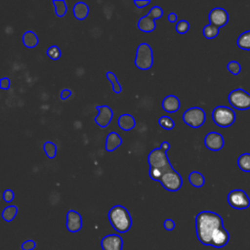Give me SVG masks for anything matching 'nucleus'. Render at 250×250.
Listing matches in <instances>:
<instances>
[{"instance_id":"obj_33","label":"nucleus","mask_w":250,"mask_h":250,"mask_svg":"<svg viewBox=\"0 0 250 250\" xmlns=\"http://www.w3.org/2000/svg\"><path fill=\"white\" fill-rule=\"evenodd\" d=\"M227 68L233 75H238L241 72V65L236 61H230L228 63Z\"/></svg>"},{"instance_id":"obj_42","label":"nucleus","mask_w":250,"mask_h":250,"mask_svg":"<svg viewBox=\"0 0 250 250\" xmlns=\"http://www.w3.org/2000/svg\"><path fill=\"white\" fill-rule=\"evenodd\" d=\"M177 15L175 14V13H170L169 15H168V21H170V22H176L177 21Z\"/></svg>"},{"instance_id":"obj_28","label":"nucleus","mask_w":250,"mask_h":250,"mask_svg":"<svg viewBox=\"0 0 250 250\" xmlns=\"http://www.w3.org/2000/svg\"><path fill=\"white\" fill-rule=\"evenodd\" d=\"M203 35L207 39H213L219 34V28L212 25V24H207L203 27Z\"/></svg>"},{"instance_id":"obj_26","label":"nucleus","mask_w":250,"mask_h":250,"mask_svg":"<svg viewBox=\"0 0 250 250\" xmlns=\"http://www.w3.org/2000/svg\"><path fill=\"white\" fill-rule=\"evenodd\" d=\"M17 214H18V207L16 205H10V206H7L6 208H4V210L2 212V218L6 222H11L14 220V218L17 216Z\"/></svg>"},{"instance_id":"obj_30","label":"nucleus","mask_w":250,"mask_h":250,"mask_svg":"<svg viewBox=\"0 0 250 250\" xmlns=\"http://www.w3.org/2000/svg\"><path fill=\"white\" fill-rule=\"evenodd\" d=\"M158 123L165 130H172L175 127V122L169 116L166 115L161 116L158 120Z\"/></svg>"},{"instance_id":"obj_32","label":"nucleus","mask_w":250,"mask_h":250,"mask_svg":"<svg viewBox=\"0 0 250 250\" xmlns=\"http://www.w3.org/2000/svg\"><path fill=\"white\" fill-rule=\"evenodd\" d=\"M188 29H189V23L188 21L182 20V21H179L176 24V31L179 34H185L188 31Z\"/></svg>"},{"instance_id":"obj_20","label":"nucleus","mask_w":250,"mask_h":250,"mask_svg":"<svg viewBox=\"0 0 250 250\" xmlns=\"http://www.w3.org/2000/svg\"><path fill=\"white\" fill-rule=\"evenodd\" d=\"M89 15V6L84 2H77L73 6V16L79 21L85 20Z\"/></svg>"},{"instance_id":"obj_13","label":"nucleus","mask_w":250,"mask_h":250,"mask_svg":"<svg viewBox=\"0 0 250 250\" xmlns=\"http://www.w3.org/2000/svg\"><path fill=\"white\" fill-rule=\"evenodd\" d=\"M224 138L221 134L217 132H210L205 136L204 145L205 146L213 151H218L224 146Z\"/></svg>"},{"instance_id":"obj_27","label":"nucleus","mask_w":250,"mask_h":250,"mask_svg":"<svg viewBox=\"0 0 250 250\" xmlns=\"http://www.w3.org/2000/svg\"><path fill=\"white\" fill-rule=\"evenodd\" d=\"M105 76H106V79L111 83L113 92H114L115 94H119V93H121V91H122V87H121L120 83L118 82L116 75H115L113 72H111V71H107V72L105 73Z\"/></svg>"},{"instance_id":"obj_21","label":"nucleus","mask_w":250,"mask_h":250,"mask_svg":"<svg viewBox=\"0 0 250 250\" xmlns=\"http://www.w3.org/2000/svg\"><path fill=\"white\" fill-rule=\"evenodd\" d=\"M22 43L26 48H29V49L36 47L38 44V37L36 33L31 30L25 31L22 35Z\"/></svg>"},{"instance_id":"obj_40","label":"nucleus","mask_w":250,"mask_h":250,"mask_svg":"<svg viewBox=\"0 0 250 250\" xmlns=\"http://www.w3.org/2000/svg\"><path fill=\"white\" fill-rule=\"evenodd\" d=\"M71 91L69 89H63L62 92H61V95H60V98L62 100H66L67 98H69L71 96Z\"/></svg>"},{"instance_id":"obj_31","label":"nucleus","mask_w":250,"mask_h":250,"mask_svg":"<svg viewBox=\"0 0 250 250\" xmlns=\"http://www.w3.org/2000/svg\"><path fill=\"white\" fill-rule=\"evenodd\" d=\"M47 55H48V57H49L50 59H52V60H54V61H57V60H59V59L61 58L62 52H61L60 48H59L57 45H53V46H51V47L48 48V50H47Z\"/></svg>"},{"instance_id":"obj_29","label":"nucleus","mask_w":250,"mask_h":250,"mask_svg":"<svg viewBox=\"0 0 250 250\" xmlns=\"http://www.w3.org/2000/svg\"><path fill=\"white\" fill-rule=\"evenodd\" d=\"M43 148H44V151L47 155V157L49 158H55L56 154H57V146L53 143V142H46L43 146Z\"/></svg>"},{"instance_id":"obj_24","label":"nucleus","mask_w":250,"mask_h":250,"mask_svg":"<svg viewBox=\"0 0 250 250\" xmlns=\"http://www.w3.org/2000/svg\"><path fill=\"white\" fill-rule=\"evenodd\" d=\"M237 165L243 172H250V153H242L237 159Z\"/></svg>"},{"instance_id":"obj_23","label":"nucleus","mask_w":250,"mask_h":250,"mask_svg":"<svg viewBox=\"0 0 250 250\" xmlns=\"http://www.w3.org/2000/svg\"><path fill=\"white\" fill-rule=\"evenodd\" d=\"M237 46L242 50H250V30L241 33L236 41Z\"/></svg>"},{"instance_id":"obj_35","label":"nucleus","mask_w":250,"mask_h":250,"mask_svg":"<svg viewBox=\"0 0 250 250\" xmlns=\"http://www.w3.org/2000/svg\"><path fill=\"white\" fill-rule=\"evenodd\" d=\"M14 197H15V193H14V191L12 189L4 190V192H3V199H4L5 202H7V203L12 202Z\"/></svg>"},{"instance_id":"obj_22","label":"nucleus","mask_w":250,"mask_h":250,"mask_svg":"<svg viewBox=\"0 0 250 250\" xmlns=\"http://www.w3.org/2000/svg\"><path fill=\"white\" fill-rule=\"evenodd\" d=\"M188 182L194 188H201L205 183V179L201 173L197 171H192L188 175Z\"/></svg>"},{"instance_id":"obj_25","label":"nucleus","mask_w":250,"mask_h":250,"mask_svg":"<svg viewBox=\"0 0 250 250\" xmlns=\"http://www.w3.org/2000/svg\"><path fill=\"white\" fill-rule=\"evenodd\" d=\"M53 5L55 6V13L59 18L65 16L67 12V6L64 0H53Z\"/></svg>"},{"instance_id":"obj_6","label":"nucleus","mask_w":250,"mask_h":250,"mask_svg":"<svg viewBox=\"0 0 250 250\" xmlns=\"http://www.w3.org/2000/svg\"><path fill=\"white\" fill-rule=\"evenodd\" d=\"M158 182L165 189L172 192L178 191L183 186V178L174 168L164 172Z\"/></svg>"},{"instance_id":"obj_11","label":"nucleus","mask_w":250,"mask_h":250,"mask_svg":"<svg viewBox=\"0 0 250 250\" xmlns=\"http://www.w3.org/2000/svg\"><path fill=\"white\" fill-rule=\"evenodd\" d=\"M96 108L98 109L99 113L95 117V122L101 127V128H105L109 125V123L112 120L113 117V112L112 109L108 105H97Z\"/></svg>"},{"instance_id":"obj_15","label":"nucleus","mask_w":250,"mask_h":250,"mask_svg":"<svg viewBox=\"0 0 250 250\" xmlns=\"http://www.w3.org/2000/svg\"><path fill=\"white\" fill-rule=\"evenodd\" d=\"M229 240V231L224 228H219L212 235L211 239V246L215 248H222L228 244Z\"/></svg>"},{"instance_id":"obj_10","label":"nucleus","mask_w":250,"mask_h":250,"mask_svg":"<svg viewBox=\"0 0 250 250\" xmlns=\"http://www.w3.org/2000/svg\"><path fill=\"white\" fill-rule=\"evenodd\" d=\"M210 24L220 28L225 26L229 21V14L228 12L223 8H214L210 11L208 16Z\"/></svg>"},{"instance_id":"obj_18","label":"nucleus","mask_w":250,"mask_h":250,"mask_svg":"<svg viewBox=\"0 0 250 250\" xmlns=\"http://www.w3.org/2000/svg\"><path fill=\"white\" fill-rule=\"evenodd\" d=\"M122 144V139L121 137L115 133V132H110L107 136H106V140H105V149L107 151H113L115 150L117 147H119Z\"/></svg>"},{"instance_id":"obj_5","label":"nucleus","mask_w":250,"mask_h":250,"mask_svg":"<svg viewBox=\"0 0 250 250\" xmlns=\"http://www.w3.org/2000/svg\"><path fill=\"white\" fill-rule=\"evenodd\" d=\"M212 119L219 127H229L235 121V112L230 107L219 105L213 109Z\"/></svg>"},{"instance_id":"obj_14","label":"nucleus","mask_w":250,"mask_h":250,"mask_svg":"<svg viewBox=\"0 0 250 250\" xmlns=\"http://www.w3.org/2000/svg\"><path fill=\"white\" fill-rule=\"evenodd\" d=\"M66 229L69 232H77L82 229V217L75 210H69L66 214Z\"/></svg>"},{"instance_id":"obj_12","label":"nucleus","mask_w":250,"mask_h":250,"mask_svg":"<svg viewBox=\"0 0 250 250\" xmlns=\"http://www.w3.org/2000/svg\"><path fill=\"white\" fill-rule=\"evenodd\" d=\"M101 247L103 250H122L123 240L118 234L111 233L105 235L101 240Z\"/></svg>"},{"instance_id":"obj_1","label":"nucleus","mask_w":250,"mask_h":250,"mask_svg":"<svg viewBox=\"0 0 250 250\" xmlns=\"http://www.w3.org/2000/svg\"><path fill=\"white\" fill-rule=\"evenodd\" d=\"M221 227H224L223 219L215 212L202 211L196 215V235L198 240L204 245L211 246L212 235Z\"/></svg>"},{"instance_id":"obj_38","label":"nucleus","mask_w":250,"mask_h":250,"mask_svg":"<svg viewBox=\"0 0 250 250\" xmlns=\"http://www.w3.org/2000/svg\"><path fill=\"white\" fill-rule=\"evenodd\" d=\"M10 80L7 77H4L0 80V88L2 90H8L10 88Z\"/></svg>"},{"instance_id":"obj_2","label":"nucleus","mask_w":250,"mask_h":250,"mask_svg":"<svg viewBox=\"0 0 250 250\" xmlns=\"http://www.w3.org/2000/svg\"><path fill=\"white\" fill-rule=\"evenodd\" d=\"M147 162L149 164V177L153 181H159L164 172L173 168L167 156V152L160 147L154 148L148 153Z\"/></svg>"},{"instance_id":"obj_37","label":"nucleus","mask_w":250,"mask_h":250,"mask_svg":"<svg viewBox=\"0 0 250 250\" xmlns=\"http://www.w3.org/2000/svg\"><path fill=\"white\" fill-rule=\"evenodd\" d=\"M163 227L166 230H173L175 229V222L172 219H166L163 223Z\"/></svg>"},{"instance_id":"obj_16","label":"nucleus","mask_w":250,"mask_h":250,"mask_svg":"<svg viewBox=\"0 0 250 250\" xmlns=\"http://www.w3.org/2000/svg\"><path fill=\"white\" fill-rule=\"evenodd\" d=\"M181 103L178 97L174 95H168L162 101V108L169 113H174L180 109Z\"/></svg>"},{"instance_id":"obj_17","label":"nucleus","mask_w":250,"mask_h":250,"mask_svg":"<svg viewBox=\"0 0 250 250\" xmlns=\"http://www.w3.org/2000/svg\"><path fill=\"white\" fill-rule=\"evenodd\" d=\"M155 27H156L155 20H153L148 15L142 17L138 21V28L143 32H146V33L152 32L155 29Z\"/></svg>"},{"instance_id":"obj_36","label":"nucleus","mask_w":250,"mask_h":250,"mask_svg":"<svg viewBox=\"0 0 250 250\" xmlns=\"http://www.w3.org/2000/svg\"><path fill=\"white\" fill-rule=\"evenodd\" d=\"M21 249L22 250H33L35 247H36V244L33 240L29 239V240H26L24 241L22 244H21Z\"/></svg>"},{"instance_id":"obj_7","label":"nucleus","mask_w":250,"mask_h":250,"mask_svg":"<svg viewBox=\"0 0 250 250\" xmlns=\"http://www.w3.org/2000/svg\"><path fill=\"white\" fill-rule=\"evenodd\" d=\"M230 105L239 110L250 108V94L243 89L232 90L228 97Z\"/></svg>"},{"instance_id":"obj_34","label":"nucleus","mask_w":250,"mask_h":250,"mask_svg":"<svg viewBox=\"0 0 250 250\" xmlns=\"http://www.w3.org/2000/svg\"><path fill=\"white\" fill-rule=\"evenodd\" d=\"M149 17H151L153 20H158L163 15V10L159 6H154L151 8L149 13L147 14Z\"/></svg>"},{"instance_id":"obj_9","label":"nucleus","mask_w":250,"mask_h":250,"mask_svg":"<svg viewBox=\"0 0 250 250\" xmlns=\"http://www.w3.org/2000/svg\"><path fill=\"white\" fill-rule=\"evenodd\" d=\"M229 204L238 210L246 209L250 206V199L247 193L242 189H233L228 194Z\"/></svg>"},{"instance_id":"obj_19","label":"nucleus","mask_w":250,"mask_h":250,"mask_svg":"<svg viewBox=\"0 0 250 250\" xmlns=\"http://www.w3.org/2000/svg\"><path fill=\"white\" fill-rule=\"evenodd\" d=\"M118 126L123 131H130L136 126L135 118L128 113L121 114L118 118Z\"/></svg>"},{"instance_id":"obj_4","label":"nucleus","mask_w":250,"mask_h":250,"mask_svg":"<svg viewBox=\"0 0 250 250\" xmlns=\"http://www.w3.org/2000/svg\"><path fill=\"white\" fill-rule=\"evenodd\" d=\"M153 64L152 49L147 43H141L136 51L135 65L141 70H147Z\"/></svg>"},{"instance_id":"obj_39","label":"nucleus","mask_w":250,"mask_h":250,"mask_svg":"<svg viewBox=\"0 0 250 250\" xmlns=\"http://www.w3.org/2000/svg\"><path fill=\"white\" fill-rule=\"evenodd\" d=\"M150 3L149 0H135L134 4L136 5L137 8H144L146 5H148Z\"/></svg>"},{"instance_id":"obj_41","label":"nucleus","mask_w":250,"mask_h":250,"mask_svg":"<svg viewBox=\"0 0 250 250\" xmlns=\"http://www.w3.org/2000/svg\"><path fill=\"white\" fill-rule=\"evenodd\" d=\"M159 147H160L162 150H164L165 152H167V151L170 149L171 146H170V144H169L168 142H163V143L160 145Z\"/></svg>"},{"instance_id":"obj_8","label":"nucleus","mask_w":250,"mask_h":250,"mask_svg":"<svg viewBox=\"0 0 250 250\" xmlns=\"http://www.w3.org/2000/svg\"><path fill=\"white\" fill-rule=\"evenodd\" d=\"M205 119H206L205 111L198 106L190 107L183 113L184 122L192 128L201 127L204 124Z\"/></svg>"},{"instance_id":"obj_3","label":"nucleus","mask_w":250,"mask_h":250,"mask_svg":"<svg viewBox=\"0 0 250 250\" xmlns=\"http://www.w3.org/2000/svg\"><path fill=\"white\" fill-rule=\"evenodd\" d=\"M108 220L112 228L120 233L127 232L132 227L129 211L122 205H114L108 212Z\"/></svg>"}]
</instances>
